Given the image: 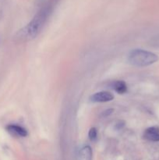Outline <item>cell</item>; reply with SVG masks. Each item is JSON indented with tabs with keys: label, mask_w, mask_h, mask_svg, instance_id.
I'll use <instances>...</instances> for the list:
<instances>
[{
	"label": "cell",
	"mask_w": 159,
	"mask_h": 160,
	"mask_svg": "<svg viewBox=\"0 0 159 160\" xmlns=\"http://www.w3.org/2000/svg\"><path fill=\"white\" fill-rule=\"evenodd\" d=\"M58 2L59 0H47L32 20L26 26L16 33L14 41L17 43H23L35 38L40 34L46 22L51 17Z\"/></svg>",
	"instance_id": "6da1fadb"
},
{
	"label": "cell",
	"mask_w": 159,
	"mask_h": 160,
	"mask_svg": "<svg viewBox=\"0 0 159 160\" xmlns=\"http://www.w3.org/2000/svg\"><path fill=\"white\" fill-rule=\"evenodd\" d=\"M114 109H107V110L104 111V112H102V114H101V117H108L109 115H111V114L113 112Z\"/></svg>",
	"instance_id": "9c48e42d"
},
{
	"label": "cell",
	"mask_w": 159,
	"mask_h": 160,
	"mask_svg": "<svg viewBox=\"0 0 159 160\" xmlns=\"http://www.w3.org/2000/svg\"><path fill=\"white\" fill-rule=\"evenodd\" d=\"M6 130L9 133L15 136H18V137H26L27 136L28 133L26 129H24L22 127L19 126V125L15 124H10L9 126L6 127Z\"/></svg>",
	"instance_id": "5b68a950"
},
{
	"label": "cell",
	"mask_w": 159,
	"mask_h": 160,
	"mask_svg": "<svg viewBox=\"0 0 159 160\" xmlns=\"http://www.w3.org/2000/svg\"><path fill=\"white\" fill-rule=\"evenodd\" d=\"M78 160H92V149L90 146L87 145L80 150Z\"/></svg>",
	"instance_id": "8992f818"
},
{
	"label": "cell",
	"mask_w": 159,
	"mask_h": 160,
	"mask_svg": "<svg viewBox=\"0 0 159 160\" xmlns=\"http://www.w3.org/2000/svg\"><path fill=\"white\" fill-rule=\"evenodd\" d=\"M112 86V88L118 94H124L127 91V85L123 81H114Z\"/></svg>",
	"instance_id": "52a82bcc"
},
{
	"label": "cell",
	"mask_w": 159,
	"mask_h": 160,
	"mask_svg": "<svg viewBox=\"0 0 159 160\" xmlns=\"http://www.w3.org/2000/svg\"><path fill=\"white\" fill-rule=\"evenodd\" d=\"M0 17H1V11H0Z\"/></svg>",
	"instance_id": "30bf717a"
},
{
	"label": "cell",
	"mask_w": 159,
	"mask_h": 160,
	"mask_svg": "<svg viewBox=\"0 0 159 160\" xmlns=\"http://www.w3.org/2000/svg\"><path fill=\"white\" fill-rule=\"evenodd\" d=\"M114 99V95L108 92H100L94 94L90 98L92 102H107Z\"/></svg>",
	"instance_id": "3957f363"
},
{
	"label": "cell",
	"mask_w": 159,
	"mask_h": 160,
	"mask_svg": "<svg viewBox=\"0 0 159 160\" xmlns=\"http://www.w3.org/2000/svg\"><path fill=\"white\" fill-rule=\"evenodd\" d=\"M128 60L134 67H143L154 64L158 60V56L151 52L143 49H133L129 52Z\"/></svg>",
	"instance_id": "7a4b0ae2"
},
{
	"label": "cell",
	"mask_w": 159,
	"mask_h": 160,
	"mask_svg": "<svg viewBox=\"0 0 159 160\" xmlns=\"http://www.w3.org/2000/svg\"><path fill=\"white\" fill-rule=\"evenodd\" d=\"M145 139L151 142H159V128L157 127H151L147 128L143 134Z\"/></svg>",
	"instance_id": "277c9868"
},
{
	"label": "cell",
	"mask_w": 159,
	"mask_h": 160,
	"mask_svg": "<svg viewBox=\"0 0 159 160\" xmlns=\"http://www.w3.org/2000/svg\"><path fill=\"white\" fill-rule=\"evenodd\" d=\"M89 138H90V141H94L96 140L97 137H98V131H97V129L95 128H90V131H89L88 133Z\"/></svg>",
	"instance_id": "ba28073f"
}]
</instances>
